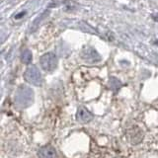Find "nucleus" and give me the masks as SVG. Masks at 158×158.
Instances as JSON below:
<instances>
[{
    "label": "nucleus",
    "instance_id": "nucleus-1",
    "mask_svg": "<svg viewBox=\"0 0 158 158\" xmlns=\"http://www.w3.org/2000/svg\"><path fill=\"white\" fill-rule=\"evenodd\" d=\"M34 92L28 86H21L15 94V105L19 109H26L32 105Z\"/></svg>",
    "mask_w": 158,
    "mask_h": 158
},
{
    "label": "nucleus",
    "instance_id": "nucleus-2",
    "mask_svg": "<svg viewBox=\"0 0 158 158\" xmlns=\"http://www.w3.org/2000/svg\"><path fill=\"white\" fill-rule=\"evenodd\" d=\"M24 78L28 83L35 86H41L43 84V76L36 65H31L26 69Z\"/></svg>",
    "mask_w": 158,
    "mask_h": 158
},
{
    "label": "nucleus",
    "instance_id": "nucleus-3",
    "mask_svg": "<svg viewBox=\"0 0 158 158\" xmlns=\"http://www.w3.org/2000/svg\"><path fill=\"white\" fill-rule=\"evenodd\" d=\"M40 64L44 71L52 72L57 66V57L53 52H48L40 58Z\"/></svg>",
    "mask_w": 158,
    "mask_h": 158
},
{
    "label": "nucleus",
    "instance_id": "nucleus-4",
    "mask_svg": "<svg viewBox=\"0 0 158 158\" xmlns=\"http://www.w3.org/2000/svg\"><path fill=\"white\" fill-rule=\"evenodd\" d=\"M81 57L83 60L89 63H95L101 60V56L95 49L92 48H86L81 52Z\"/></svg>",
    "mask_w": 158,
    "mask_h": 158
},
{
    "label": "nucleus",
    "instance_id": "nucleus-5",
    "mask_svg": "<svg viewBox=\"0 0 158 158\" xmlns=\"http://www.w3.org/2000/svg\"><path fill=\"white\" fill-rule=\"evenodd\" d=\"M93 114L85 107H79L76 113V121L80 123H87L93 120Z\"/></svg>",
    "mask_w": 158,
    "mask_h": 158
},
{
    "label": "nucleus",
    "instance_id": "nucleus-6",
    "mask_svg": "<svg viewBox=\"0 0 158 158\" xmlns=\"http://www.w3.org/2000/svg\"><path fill=\"white\" fill-rule=\"evenodd\" d=\"M38 156L40 158H57V152L53 146L44 145L39 149Z\"/></svg>",
    "mask_w": 158,
    "mask_h": 158
},
{
    "label": "nucleus",
    "instance_id": "nucleus-7",
    "mask_svg": "<svg viewBox=\"0 0 158 158\" xmlns=\"http://www.w3.org/2000/svg\"><path fill=\"white\" fill-rule=\"evenodd\" d=\"M128 140H130L132 144H136V143L140 142L143 138V132L140 128L136 127H133L131 131H128Z\"/></svg>",
    "mask_w": 158,
    "mask_h": 158
},
{
    "label": "nucleus",
    "instance_id": "nucleus-8",
    "mask_svg": "<svg viewBox=\"0 0 158 158\" xmlns=\"http://www.w3.org/2000/svg\"><path fill=\"white\" fill-rule=\"evenodd\" d=\"M32 58H33V56H32L31 51H29V49H24V51L22 52V54H21L22 62L25 64H30L32 61Z\"/></svg>",
    "mask_w": 158,
    "mask_h": 158
},
{
    "label": "nucleus",
    "instance_id": "nucleus-9",
    "mask_svg": "<svg viewBox=\"0 0 158 158\" xmlns=\"http://www.w3.org/2000/svg\"><path fill=\"white\" fill-rule=\"evenodd\" d=\"M109 85H110V88L112 89L113 91H118V89L122 87V83L120 80H118L117 78L115 77H111L110 81H109Z\"/></svg>",
    "mask_w": 158,
    "mask_h": 158
},
{
    "label": "nucleus",
    "instance_id": "nucleus-10",
    "mask_svg": "<svg viewBox=\"0 0 158 158\" xmlns=\"http://www.w3.org/2000/svg\"><path fill=\"white\" fill-rule=\"evenodd\" d=\"M152 18H153V20H154V21H156L158 23V14H153L152 15Z\"/></svg>",
    "mask_w": 158,
    "mask_h": 158
},
{
    "label": "nucleus",
    "instance_id": "nucleus-11",
    "mask_svg": "<svg viewBox=\"0 0 158 158\" xmlns=\"http://www.w3.org/2000/svg\"><path fill=\"white\" fill-rule=\"evenodd\" d=\"M24 15H25V12H21V13H20V14L16 15V16H15V18H16V19H19L20 17H22V16H24Z\"/></svg>",
    "mask_w": 158,
    "mask_h": 158
}]
</instances>
